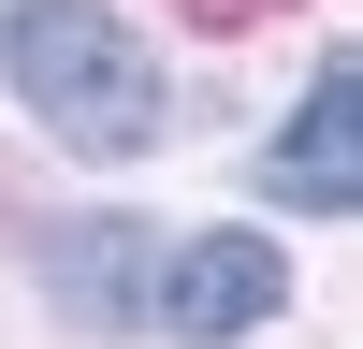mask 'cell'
Wrapping results in <instances>:
<instances>
[{
    "label": "cell",
    "mask_w": 363,
    "mask_h": 349,
    "mask_svg": "<svg viewBox=\"0 0 363 349\" xmlns=\"http://www.w3.org/2000/svg\"><path fill=\"white\" fill-rule=\"evenodd\" d=\"M262 174H277V204H306V218H349V204H363V58H349V44L320 58L306 116L277 131V160H262Z\"/></svg>",
    "instance_id": "cell-3"
},
{
    "label": "cell",
    "mask_w": 363,
    "mask_h": 349,
    "mask_svg": "<svg viewBox=\"0 0 363 349\" xmlns=\"http://www.w3.org/2000/svg\"><path fill=\"white\" fill-rule=\"evenodd\" d=\"M0 73H15V102L44 116L58 145H87V160H131V145L160 131V73H145V44L102 0H0Z\"/></svg>",
    "instance_id": "cell-1"
},
{
    "label": "cell",
    "mask_w": 363,
    "mask_h": 349,
    "mask_svg": "<svg viewBox=\"0 0 363 349\" xmlns=\"http://www.w3.org/2000/svg\"><path fill=\"white\" fill-rule=\"evenodd\" d=\"M277 306H291V262L262 248V233H189V248H174V277L145 291V320H160V335H189V349L262 335Z\"/></svg>",
    "instance_id": "cell-2"
}]
</instances>
